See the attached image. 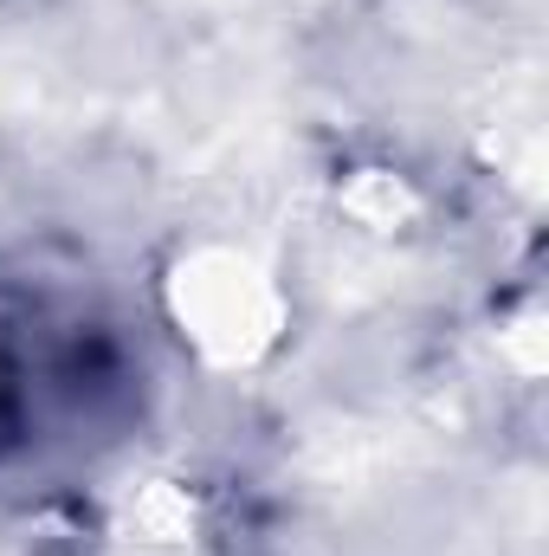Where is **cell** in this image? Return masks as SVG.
<instances>
[{"instance_id": "6da1fadb", "label": "cell", "mask_w": 549, "mask_h": 556, "mask_svg": "<svg viewBox=\"0 0 549 556\" xmlns=\"http://www.w3.org/2000/svg\"><path fill=\"white\" fill-rule=\"evenodd\" d=\"M272 285L233 253H201L175 278V317L207 343L214 356H253L272 337Z\"/></svg>"}]
</instances>
